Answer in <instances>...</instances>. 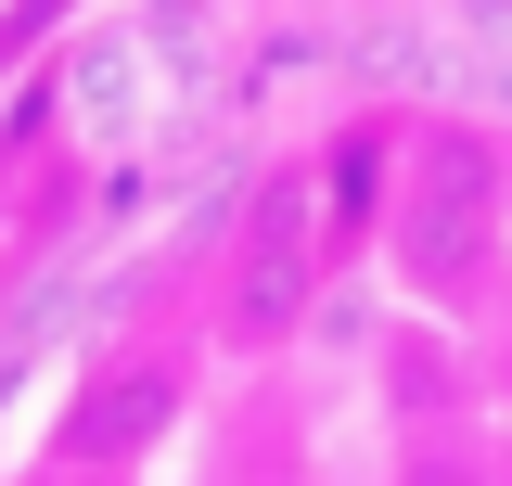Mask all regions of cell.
<instances>
[{"label": "cell", "instance_id": "1", "mask_svg": "<svg viewBox=\"0 0 512 486\" xmlns=\"http://www.w3.org/2000/svg\"><path fill=\"white\" fill-rule=\"evenodd\" d=\"M384 282L410 307H436V320H461V307H487V282H500V243H512V141L474 116H410L397 141H384Z\"/></svg>", "mask_w": 512, "mask_h": 486}, {"label": "cell", "instance_id": "2", "mask_svg": "<svg viewBox=\"0 0 512 486\" xmlns=\"http://www.w3.org/2000/svg\"><path fill=\"white\" fill-rule=\"evenodd\" d=\"M333 231H346L333 167H320V154H282V167L244 192L231 243H218V282H205V359H282V346L308 333L320 282H333Z\"/></svg>", "mask_w": 512, "mask_h": 486}, {"label": "cell", "instance_id": "3", "mask_svg": "<svg viewBox=\"0 0 512 486\" xmlns=\"http://www.w3.org/2000/svg\"><path fill=\"white\" fill-rule=\"evenodd\" d=\"M180 423H192V346H167V333H116V346L77 359L52 435H39V461L128 486L154 448H180Z\"/></svg>", "mask_w": 512, "mask_h": 486}, {"label": "cell", "instance_id": "4", "mask_svg": "<svg viewBox=\"0 0 512 486\" xmlns=\"http://www.w3.org/2000/svg\"><path fill=\"white\" fill-rule=\"evenodd\" d=\"M13 486H103V474H64V461H26Z\"/></svg>", "mask_w": 512, "mask_h": 486}]
</instances>
